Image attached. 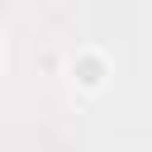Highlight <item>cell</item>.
<instances>
[{
	"mask_svg": "<svg viewBox=\"0 0 152 152\" xmlns=\"http://www.w3.org/2000/svg\"><path fill=\"white\" fill-rule=\"evenodd\" d=\"M76 81H81V86H100V81H104V62H100V57H81V62H76Z\"/></svg>",
	"mask_w": 152,
	"mask_h": 152,
	"instance_id": "1",
	"label": "cell"
}]
</instances>
